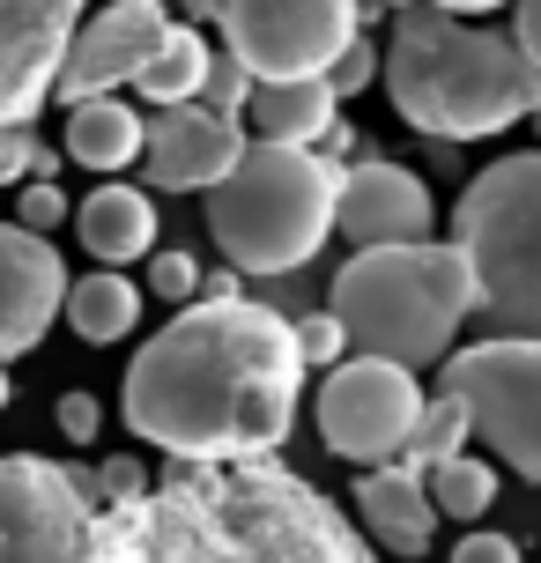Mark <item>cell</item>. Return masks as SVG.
I'll use <instances>...</instances> for the list:
<instances>
[{
	"label": "cell",
	"instance_id": "obj_1",
	"mask_svg": "<svg viewBox=\"0 0 541 563\" xmlns=\"http://www.w3.org/2000/svg\"><path fill=\"white\" fill-rule=\"evenodd\" d=\"M305 408L297 327L260 297H194L134 349L119 416L178 467H238L283 452Z\"/></svg>",
	"mask_w": 541,
	"mask_h": 563
},
{
	"label": "cell",
	"instance_id": "obj_2",
	"mask_svg": "<svg viewBox=\"0 0 541 563\" xmlns=\"http://www.w3.org/2000/svg\"><path fill=\"white\" fill-rule=\"evenodd\" d=\"M378 82L394 97V112L430 148L497 141L505 126L534 119V104H541V75L512 45V30H475L460 15H438L430 0L400 8L386 23Z\"/></svg>",
	"mask_w": 541,
	"mask_h": 563
},
{
	"label": "cell",
	"instance_id": "obj_3",
	"mask_svg": "<svg viewBox=\"0 0 541 563\" xmlns=\"http://www.w3.org/2000/svg\"><path fill=\"white\" fill-rule=\"evenodd\" d=\"M156 497L186 527L194 563H378L364 527H349L312 482L275 460L178 467Z\"/></svg>",
	"mask_w": 541,
	"mask_h": 563
},
{
	"label": "cell",
	"instance_id": "obj_4",
	"mask_svg": "<svg viewBox=\"0 0 541 563\" xmlns=\"http://www.w3.org/2000/svg\"><path fill=\"white\" fill-rule=\"evenodd\" d=\"M327 311L342 319L349 356H378L400 371H430L453 356L460 327L475 319V282L453 238L423 245H371L334 267Z\"/></svg>",
	"mask_w": 541,
	"mask_h": 563
},
{
	"label": "cell",
	"instance_id": "obj_5",
	"mask_svg": "<svg viewBox=\"0 0 541 563\" xmlns=\"http://www.w3.org/2000/svg\"><path fill=\"white\" fill-rule=\"evenodd\" d=\"M334 200H342V164H327L319 148L245 141L238 170L208 194V238L238 275H297L334 238Z\"/></svg>",
	"mask_w": 541,
	"mask_h": 563
},
{
	"label": "cell",
	"instance_id": "obj_6",
	"mask_svg": "<svg viewBox=\"0 0 541 563\" xmlns=\"http://www.w3.org/2000/svg\"><path fill=\"white\" fill-rule=\"evenodd\" d=\"M453 245L489 334L541 341V148L497 156L453 200Z\"/></svg>",
	"mask_w": 541,
	"mask_h": 563
},
{
	"label": "cell",
	"instance_id": "obj_7",
	"mask_svg": "<svg viewBox=\"0 0 541 563\" xmlns=\"http://www.w3.org/2000/svg\"><path fill=\"white\" fill-rule=\"evenodd\" d=\"M438 394L467 408V438H483L519 482H541V341H467L445 356Z\"/></svg>",
	"mask_w": 541,
	"mask_h": 563
},
{
	"label": "cell",
	"instance_id": "obj_8",
	"mask_svg": "<svg viewBox=\"0 0 541 563\" xmlns=\"http://www.w3.org/2000/svg\"><path fill=\"white\" fill-rule=\"evenodd\" d=\"M364 0H194L200 23L223 30V53L253 82H319L356 37Z\"/></svg>",
	"mask_w": 541,
	"mask_h": 563
},
{
	"label": "cell",
	"instance_id": "obj_9",
	"mask_svg": "<svg viewBox=\"0 0 541 563\" xmlns=\"http://www.w3.org/2000/svg\"><path fill=\"white\" fill-rule=\"evenodd\" d=\"M0 563H97L89 467L0 452Z\"/></svg>",
	"mask_w": 541,
	"mask_h": 563
},
{
	"label": "cell",
	"instance_id": "obj_10",
	"mask_svg": "<svg viewBox=\"0 0 541 563\" xmlns=\"http://www.w3.org/2000/svg\"><path fill=\"white\" fill-rule=\"evenodd\" d=\"M423 378L400 364H378V356H342V364L319 378V445L334 460H356V467H394L408 438H416V416H423Z\"/></svg>",
	"mask_w": 541,
	"mask_h": 563
},
{
	"label": "cell",
	"instance_id": "obj_11",
	"mask_svg": "<svg viewBox=\"0 0 541 563\" xmlns=\"http://www.w3.org/2000/svg\"><path fill=\"white\" fill-rule=\"evenodd\" d=\"M82 23L89 0H0V134L37 126Z\"/></svg>",
	"mask_w": 541,
	"mask_h": 563
},
{
	"label": "cell",
	"instance_id": "obj_12",
	"mask_svg": "<svg viewBox=\"0 0 541 563\" xmlns=\"http://www.w3.org/2000/svg\"><path fill=\"white\" fill-rule=\"evenodd\" d=\"M164 30H172V8H164V0H112V8H97V15L75 30V45H67V67H59L53 97L59 104L119 97V89L148 67V53L164 45Z\"/></svg>",
	"mask_w": 541,
	"mask_h": 563
},
{
	"label": "cell",
	"instance_id": "obj_13",
	"mask_svg": "<svg viewBox=\"0 0 541 563\" xmlns=\"http://www.w3.org/2000/svg\"><path fill=\"white\" fill-rule=\"evenodd\" d=\"M334 230H342L356 253L371 245H423L438 230V200L408 164L394 156H356L342 164V200H334Z\"/></svg>",
	"mask_w": 541,
	"mask_h": 563
},
{
	"label": "cell",
	"instance_id": "obj_14",
	"mask_svg": "<svg viewBox=\"0 0 541 563\" xmlns=\"http://www.w3.org/2000/svg\"><path fill=\"white\" fill-rule=\"evenodd\" d=\"M245 156V126L208 104H172L142 126V170L156 194H216Z\"/></svg>",
	"mask_w": 541,
	"mask_h": 563
},
{
	"label": "cell",
	"instance_id": "obj_15",
	"mask_svg": "<svg viewBox=\"0 0 541 563\" xmlns=\"http://www.w3.org/2000/svg\"><path fill=\"white\" fill-rule=\"evenodd\" d=\"M67 260L53 238H37L23 223H0V364L30 356L53 334L59 305H67Z\"/></svg>",
	"mask_w": 541,
	"mask_h": 563
},
{
	"label": "cell",
	"instance_id": "obj_16",
	"mask_svg": "<svg viewBox=\"0 0 541 563\" xmlns=\"http://www.w3.org/2000/svg\"><path fill=\"white\" fill-rule=\"evenodd\" d=\"M356 527H364L371 549H386V556H430V541H438V505L423 497V475L416 467H364L356 475Z\"/></svg>",
	"mask_w": 541,
	"mask_h": 563
},
{
	"label": "cell",
	"instance_id": "obj_17",
	"mask_svg": "<svg viewBox=\"0 0 541 563\" xmlns=\"http://www.w3.org/2000/svg\"><path fill=\"white\" fill-rule=\"evenodd\" d=\"M75 238H82V253L97 260V267H119V275H126V260L156 253V200H148L142 186L104 178V186L75 208Z\"/></svg>",
	"mask_w": 541,
	"mask_h": 563
},
{
	"label": "cell",
	"instance_id": "obj_18",
	"mask_svg": "<svg viewBox=\"0 0 541 563\" xmlns=\"http://www.w3.org/2000/svg\"><path fill=\"white\" fill-rule=\"evenodd\" d=\"M245 119H253V141H275V148H319L327 126L342 119V97L327 89V75H319V82H260L253 104H245Z\"/></svg>",
	"mask_w": 541,
	"mask_h": 563
},
{
	"label": "cell",
	"instance_id": "obj_19",
	"mask_svg": "<svg viewBox=\"0 0 541 563\" xmlns=\"http://www.w3.org/2000/svg\"><path fill=\"white\" fill-rule=\"evenodd\" d=\"M142 126L148 119L119 97H89V104H67V164L97 170V178H119L126 164H142Z\"/></svg>",
	"mask_w": 541,
	"mask_h": 563
},
{
	"label": "cell",
	"instance_id": "obj_20",
	"mask_svg": "<svg viewBox=\"0 0 541 563\" xmlns=\"http://www.w3.org/2000/svg\"><path fill=\"white\" fill-rule=\"evenodd\" d=\"M59 319H67L89 349H112V341H126L134 327H142V282H126L119 267H97V275L67 282Z\"/></svg>",
	"mask_w": 541,
	"mask_h": 563
},
{
	"label": "cell",
	"instance_id": "obj_21",
	"mask_svg": "<svg viewBox=\"0 0 541 563\" xmlns=\"http://www.w3.org/2000/svg\"><path fill=\"white\" fill-rule=\"evenodd\" d=\"M208 59H216V45H208L194 23H172V30H164V45L148 53V67L134 75V89H142L156 112H172V104H200Z\"/></svg>",
	"mask_w": 541,
	"mask_h": 563
},
{
	"label": "cell",
	"instance_id": "obj_22",
	"mask_svg": "<svg viewBox=\"0 0 541 563\" xmlns=\"http://www.w3.org/2000/svg\"><path fill=\"white\" fill-rule=\"evenodd\" d=\"M423 497L438 505V519H483L497 505V460H475V452H453L423 467Z\"/></svg>",
	"mask_w": 541,
	"mask_h": 563
},
{
	"label": "cell",
	"instance_id": "obj_23",
	"mask_svg": "<svg viewBox=\"0 0 541 563\" xmlns=\"http://www.w3.org/2000/svg\"><path fill=\"white\" fill-rule=\"evenodd\" d=\"M453 452H467V408H460L453 394H430L423 416H416V438H408V452H400V467H438V460H453Z\"/></svg>",
	"mask_w": 541,
	"mask_h": 563
},
{
	"label": "cell",
	"instance_id": "obj_24",
	"mask_svg": "<svg viewBox=\"0 0 541 563\" xmlns=\"http://www.w3.org/2000/svg\"><path fill=\"white\" fill-rule=\"evenodd\" d=\"M53 170H59V156L30 126H8L0 134V186H30V178H53Z\"/></svg>",
	"mask_w": 541,
	"mask_h": 563
},
{
	"label": "cell",
	"instance_id": "obj_25",
	"mask_svg": "<svg viewBox=\"0 0 541 563\" xmlns=\"http://www.w3.org/2000/svg\"><path fill=\"white\" fill-rule=\"evenodd\" d=\"M253 89H260V82L245 75V67H238V59H230V53H216V59H208V82H200V104H208L216 119H245Z\"/></svg>",
	"mask_w": 541,
	"mask_h": 563
},
{
	"label": "cell",
	"instance_id": "obj_26",
	"mask_svg": "<svg viewBox=\"0 0 541 563\" xmlns=\"http://www.w3.org/2000/svg\"><path fill=\"white\" fill-rule=\"evenodd\" d=\"M297 327V356H305V371H334L349 356V334L334 311H305V319H289Z\"/></svg>",
	"mask_w": 541,
	"mask_h": 563
},
{
	"label": "cell",
	"instance_id": "obj_27",
	"mask_svg": "<svg viewBox=\"0 0 541 563\" xmlns=\"http://www.w3.org/2000/svg\"><path fill=\"white\" fill-rule=\"evenodd\" d=\"M148 289H156L164 305L186 311V305L200 297V260H194V253H178V245H172V253H148Z\"/></svg>",
	"mask_w": 541,
	"mask_h": 563
},
{
	"label": "cell",
	"instance_id": "obj_28",
	"mask_svg": "<svg viewBox=\"0 0 541 563\" xmlns=\"http://www.w3.org/2000/svg\"><path fill=\"white\" fill-rule=\"evenodd\" d=\"M371 82H378V37L356 30V37H349V53L327 67V89H334V97H364Z\"/></svg>",
	"mask_w": 541,
	"mask_h": 563
},
{
	"label": "cell",
	"instance_id": "obj_29",
	"mask_svg": "<svg viewBox=\"0 0 541 563\" xmlns=\"http://www.w3.org/2000/svg\"><path fill=\"white\" fill-rule=\"evenodd\" d=\"M89 497H97V505H142L148 497V467L119 452V460H104V467H89Z\"/></svg>",
	"mask_w": 541,
	"mask_h": 563
},
{
	"label": "cell",
	"instance_id": "obj_30",
	"mask_svg": "<svg viewBox=\"0 0 541 563\" xmlns=\"http://www.w3.org/2000/svg\"><path fill=\"white\" fill-rule=\"evenodd\" d=\"M67 216H75V208H67V194H59L53 178H30V186H23V200H15V223H23V230H37V238H53V230L67 223Z\"/></svg>",
	"mask_w": 541,
	"mask_h": 563
},
{
	"label": "cell",
	"instance_id": "obj_31",
	"mask_svg": "<svg viewBox=\"0 0 541 563\" xmlns=\"http://www.w3.org/2000/svg\"><path fill=\"white\" fill-rule=\"evenodd\" d=\"M59 438H75V445H89L97 430H104V408H97V394H59Z\"/></svg>",
	"mask_w": 541,
	"mask_h": 563
},
{
	"label": "cell",
	"instance_id": "obj_32",
	"mask_svg": "<svg viewBox=\"0 0 541 563\" xmlns=\"http://www.w3.org/2000/svg\"><path fill=\"white\" fill-rule=\"evenodd\" d=\"M453 563H527V556H519L512 534H489V527H475V534L453 541Z\"/></svg>",
	"mask_w": 541,
	"mask_h": 563
},
{
	"label": "cell",
	"instance_id": "obj_33",
	"mask_svg": "<svg viewBox=\"0 0 541 563\" xmlns=\"http://www.w3.org/2000/svg\"><path fill=\"white\" fill-rule=\"evenodd\" d=\"M512 45L527 53V67L541 75V0H512Z\"/></svg>",
	"mask_w": 541,
	"mask_h": 563
},
{
	"label": "cell",
	"instance_id": "obj_34",
	"mask_svg": "<svg viewBox=\"0 0 541 563\" xmlns=\"http://www.w3.org/2000/svg\"><path fill=\"white\" fill-rule=\"evenodd\" d=\"M319 156H327V164L356 156V126H342V119H334V126H327V141H319Z\"/></svg>",
	"mask_w": 541,
	"mask_h": 563
},
{
	"label": "cell",
	"instance_id": "obj_35",
	"mask_svg": "<svg viewBox=\"0 0 541 563\" xmlns=\"http://www.w3.org/2000/svg\"><path fill=\"white\" fill-rule=\"evenodd\" d=\"M200 297H245L238 267H216V275H200Z\"/></svg>",
	"mask_w": 541,
	"mask_h": 563
},
{
	"label": "cell",
	"instance_id": "obj_36",
	"mask_svg": "<svg viewBox=\"0 0 541 563\" xmlns=\"http://www.w3.org/2000/svg\"><path fill=\"white\" fill-rule=\"evenodd\" d=\"M438 15H489V8H512V0H430Z\"/></svg>",
	"mask_w": 541,
	"mask_h": 563
},
{
	"label": "cell",
	"instance_id": "obj_37",
	"mask_svg": "<svg viewBox=\"0 0 541 563\" xmlns=\"http://www.w3.org/2000/svg\"><path fill=\"white\" fill-rule=\"evenodd\" d=\"M371 8H386V23H394L400 8H416V0H371Z\"/></svg>",
	"mask_w": 541,
	"mask_h": 563
},
{
	"label": "cell",
	"instance_id": "obj_38",
	"mask_svg": "<svg viewBox=\"0 0 541 563\" xmlns=\"http://www.w3.org/2000/svg\"><path fill=\"white\" fill-rule=\"evenodd\" d=\"M8 400H15V386H8V364H0V408H8Z\"/></svg>",
	"mask_w": 541,
	"mask_h": 563
},
{
	"label": "cell",
	"instance_id": "obj_39",
	"mask_svg": "<svg viewBox=\"0 0 541 563\" xmlns=\"http://www.w3.org/2000/svg\"><path fill=\"white\" fill-rule=\"evenodd\" d=\"M534 134H541V104H534Z\"/></svg>",
	"mask_w": 541,
	"mask_h": 563
}]
</instances>
